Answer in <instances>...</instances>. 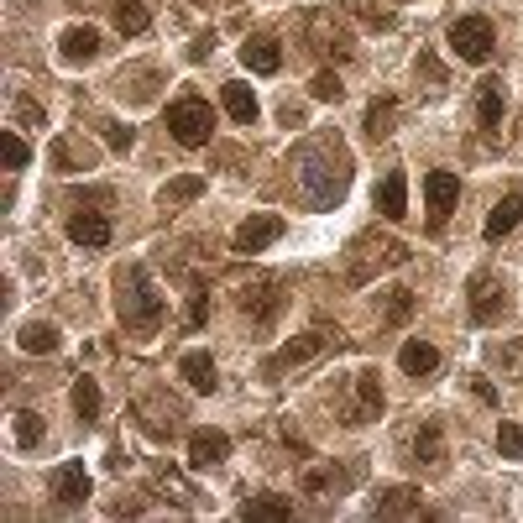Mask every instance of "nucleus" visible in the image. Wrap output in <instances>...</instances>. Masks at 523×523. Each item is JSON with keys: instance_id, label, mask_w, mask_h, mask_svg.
Returning a JSON list of instances; mask_svg holds the SVG:
<instances>
[{"instance_id": "obj_16", "label": "nucleus", "mask_w": 523, "mask_h": 523, "mask_svg": "<svg viewBox=\"0 0 523 523\" xmlns=\"http://www.w3.org/2000/svg\"><path fill=\"white\" fill-rule=\"evenodd\" d=\"M241 63L252 68V74H278L283 68V42L278 37H246L241 42Z\"/></svg>"}, {"instance_id": "obj_15", "label": "nucleus", "mask_w": 523, "mask_h": 523, "mask_svg": "<svg viewBox=\"0 0 523 523\" xmlns=\"http://www.w3.org/2000/svg\"><path fill=\"white\" fill-rule=\"evenodd\" d=\"M95 53H100V32L89 27V21H84V27H79V21H74V27H63V37H58V58L63 63H89Z\"/></svg>"}, {"instance_id": "obj_24", "label": "nucleus", "mask_w": 523, "mask_h": 523, "mask_svg": "<svg viewBox=\"0 0 523 523\" xmlns=\"http://www.w3.org/2000/svg\"><path fill=\"white\" fill-rule=\"evenodd\" d=\"M220 105H225V116H231V121H241V126H252V121L262 116L257 95H252V89H246L241 79H231V84L220 89Z\"/></svg>"}, {"instance_id": "obj_5", "label": "nucleus", "mask_w": 523, "mask_h": 523, "mask_svg": "<svg viewBox=\"0 0 523 523\" xmlns=\"http://www.w3.org/2000/svg\"><path fill=\"white\" fill-rule=\"evenodd\" d=\"M450 53H456L461 63H487L497 53V32H492V21L487 16H461V21H450Z\"/></svg>"}, {"instance_id": "obj_12", "label": "nucleus", "mask_w": 523, "mask_h": 523, "mask_svg": "<svg viewBox=\"0 0 523 523\" xmlns=\"http://www.w3.org/2000/svg\"><path fill=\"white\" fill-rule=\"evenodd\" d=\"M278 236H283V215H252V220H241V231H236V252L241 257H257Z\"/></svg>"}, {"instance_id": "obj_1", "label": "nucleus", "mask_w": 523, "mask_h": 523, "mask_svg": "<svg viewBox=\"0 0 523 523\" xmlns=\"http://www.w3.org/2000/svg\"><path fill=\"white\" fill-rule=\"evenodd\" d=\"M116 314H121V325L131 335H152V330H163V314H168V299H163V288L152 283V272L142 262H131L116 272Z\"/></svg>"}, {"instance_id": "obj_34", "label": "nucleus", "mask_w": 523, "mask_h": 523, "mask_svg": "<svg viewBox=\"0 0 523 523\" xmlns=\"http://www.w3.org/2000/svg\"><path fill=\"white\" fill-rule=\"evenodd\" d=\"M0 152H6V168H11V173H21V168L32 163V152H27V142H21L16 131H6V136H0Z\"/></svg>"}, {"instance_id": "obj_6", "label": "nucleus", "mask_w": 523, "mask_h": 523, "mask_svg": "<svg viewBox=\"0 0 523 523\" xmlns=\"http://www.w3.org/2000/svg\"><path fill=\"white\" fill-rule=\"evenodd\" d=\"M325 346H330V330H325V325H314V330L293 335L288 346H278V351H272V356L262 361V372H267V377H283L288 367H304V361H314V356H320Z\"/></svg>"}, {"instance_id": "obj_17", "label": "nucleus", "mask_w": 523, "mask_h": 523, "mask_svg": "<svg viewBox=\"0 0 523 523\" xmlns=\"http://www.w3.org/2000/svg\"><path fill=\"white\" fill-rule=\"evenodd\" d=\"M241 518L246 523H288L293 518V497H278V492H257L241 503Z\"/></svg>"}, {"instance_id": "obj_20", "label": "nucleus", "mask_w": 523, "mask_h": 523, "mask_svg": "<svg viewBox=\"0 0 523 523\" xmlns=\"http://www.w3.org/2000/svg\"><path fill=\"white\" fill-rule=\"evenodd\" d=\"M398 367L408 377H435L440 372V351L429 346V340H403V346H398Z\"/></svg>"}, {"instance_id": "obj_18", "label": "nucleus", "mask_w": 523, "mask_h": 523, "mask_svg": "<svg viewBox=\"0 0 523 523\" xmlns=\"http://www.w3.org/2000/svg\"><path fill=\"white\" fill-rule=\"evenodd\" d=\"M372 513L377 518H414V513H424L419 508V487H382L372 497Z\"/></svg>"}, {"instance_id": "obj_21", "label": "nucleus", "mask_w": 523, "mask_h": 523, "mask_svg": "<svg viewBox=\"0 0 523 523\" xmlns=\"http://www.w3.org/2000/svg\"><path fill=\"white\" fill-rule=\"evenodd\" d=\"M377 210H382V220H403L408 215V178H403V168H393L377 184Z\"/></svg>"}, {"instance_id": "obj_29", "label": "nucleus", "mask_w": 523, "mask_h": 523, "mask_svg": "<svg viewBox=\"0 0 523 523\" xmlns=\"http://www.w3.org/2000/svg\"><path fill=\"white\" fill-rule=\"evenodd\" d=\"M147 27H152V11L142 6V0H121V6H116V32L136 37V32H147Z\"/></svg>"}, {"instance_id": "obj_19", "label": "nucleus", "mask_w": 523, "mask_h": 523, "mask_svg": "<svg viewBox=\"0 0 523 523\" xmlns=\"http://www.w3.org/2000/svg\"><path fill=\"white\" fill-rule=\"evenodd\" d=\"M382 382H377V372H356V408L346 414V424H367L372 414H382Z\"/></svg>"}, {"instance_id": "obj_10", "label": "nucleus", "mask_w": 523, "mask_h": 523, "mask_svg": "<svg viewBox=\"0 0 523 523\" xmlns=\"http://www.w3.org/2000/svg\"><path fill=\"white\" fill-rule=\"evenodd\" d=\"M68 241L84 246V252H105V246H110V215L74 210V215H68Z\"/></svg>"}, {"instance_id": "obj_7", "label": "nucleus", "mask_w": 523, "mask_h": 523, "mask_svg": "<svg viewBox=\"0 0 523 523\" xmlns=\"http://www.w3.org/2000/svg\"><path fill=\"white\" fill-rule=\"evenodd\" d=\"M424 204H429V231H440V225L456 215V204H461V178L456 173H424Z\"/></svg>"}, {"instance_id": "obj_13", "label": "nucleus", "mask_w": 523, "mask_h": 523, "mask_svg": "<svg viewBox=\"0 0 523 523\" xmlns=\"http://www.w3.org/2000/svg\"><path fill=\"white\" fill-rule=\"evenodd\" d=\"M225 456H231V435H225V429H194L189 435V466L194 471H210Z\"/></svg>"}, {"instance_id": "obj_33", "label": "nucleus", "mask_w": 523, "mask_h": 523, "mask_svg": "<svg viewBox=\"0 0 523 523\" xmlns=\"http://www.w3.org/2000/svg\"><path fill=\"white\" fill-rule=\"evenodd\" d=\"M309 95L330 105V100H340V95H346V84L335 79V68H320V74H314V84H309Z\"/></svg>"}, {"instance_id": "obj_35", "label": "nucleus", "mask_w": 523, "mask_h": 523, "mask_svg": "<svg viewBox=\"0 0 523 523\" xmlns=\"http://www.w3.org/2000/svg\"><path fill=\"white\" fill-rule=\"evenodd\" d=\"M497 450H503L508 461H523V429L518 424H497Z\"/></svg>"}, {"instance_id": "obj_22", "label": "nucleus", "mask_w": 523, "mask_h": 523, "mask_svg": "<svg viewBox=\"0 0 523 523\" xmlns=\"http://www.w3.org/2000/svg\"><path fill=\"white\" fill-rule=\"evenodd\" d=\"M518 220H523V184H518L503 204H492V215H487V225H482V236H487V241H503Z\"/></svg>"}, {"instance_id": "obj_27", "label": "nucleus", "mask_w": 523, "mask_h": 523, "mask_svg": "<svg viewBox=\"0 0 523 523\" xmlns=\"http://www.w3.org/2000/svg\"><path fill=\"white\" fill-rule=\"evenodd\" d=\"M393 116H398V100H393V95H377V100L367 105V126H361V131H367L372 142H382V136L393 131Z\"/></svg>"}, {"instance_id": "obj_3", "label": "nucleus", "mask_w": 523, "mask_h": 523, "mask_svg": "<svg viewBox=\"0 0 523 523\" xmlns=\"http://www.w3.org/2000/svg\"><path fill=\"white\" fill-rule=\"evenodd\" d=\"M168 131H173L178 147H204V142L215 136V110H210V100L178 95V100L168 105Z\"/></svg>"}, {"instance_id": "obj_2", "label": "nucleus", "mask_w": 523, "mask_h": 523, "mask_svg": "<svg viewBox=\"0 0 523 523\" xmlns=\"http://www.w3.org/2000/svg\"><path fill=\"white\" fill-rule=\"evenodd\" d=\"M299 184H304L309 210H335L340 194H346V184H351L346 152H340L335 142H309L299 152Z\"/></svg>"}, {"instance_id": "obj_4", "label": "nucleus", "mask_w": 523, "mask_h": 523, "mask_svg": "<svg viewBox=\"0 0 523 523\" xmlns=\"http://www.w3.org/2000/svg\"><path fill=\"white\" fill-rule=\"evenodd\" d=\"M408 262V246L403 241H393V236H361L356 246H351V283H372L377 272H388V267H403Z\"/></svg>"}, {"instance_id": "obj_9", "label": "nucleus", "mask_w": 523, "mask_h": 523, "mask_svg": "<svg viewBox=\"0 0 523 523\" xmlns=\"http://www.w3.org/2000/svg\"><path fill=\"white\" fill-rule=\"evenodd\" d=\"M283 299H288V293H283L278 278H257V283H241V288H236V304L252 314V320H262V325L283 309Z\"/></svg>"}, {"instance_id": "obj_23", "label": "nucleus", "mask_w": 523, "mask_h": 523, "mask_svg": "<svg viewBox=\"0 0 523 523\" xmlns=\"http://www.w3.org/2000/svg\"><path fill=\"white\" fill-rule=\"evenodd\" d=\"M178 372H184V382L194 393H215L220 388V372H215V356L210 351H189L184 361H178Z\"/></svg>"}, {"instance_id": "obj_11", "label": "nucleus", "mask_w": 523, "mask_h": 523, "mask_svg": "<svg viewBox=\"0 0 523 523\" xmlns=\"http://www.w3.org/2000/svg\"><path fill=\"white\" fill-rule=\"evenodd\" d=\"M48 492H53L58 508H84V497H89V471H84V461L58 466L53 482H48Z\"/></svg>"}, {"instance_id": "obj_28", "label": "nucleus", "mask_w": 523, "mask_h": 523, "mask_svg": "<svg viewBox=\"0 0 523 523\" xmlns=\"http://www.w3.org/2000/svg\"><path fill=\"white\" fill-rule=\"evenodd\" d=\"M16 340H21V351H32V356H53V351L63 346V335H58L53 325H27Z\"/></svg>"}, {"instance_id": "obj_31", "label": "nucleus", "mask_w": 523, "mask_h": 523, "mask_svg": "<svg viewBox=\"0 0 523 523\" xmlns=\"http://www.w3.org/2000/svg\"><path fill=\"white\" fill-rule=\"evenodd\" d=\"M408 314H414V293H408V288H388V330H403Z\"/></svg>"}, {"instance_id": "obj_38", "label": "nucleus", "mask_w": 523, "mask_h": 523, "mask_svg": "<svg viewBox=\"0 0 523 523\" xmlns=\"http://www.w3.org/2000/svg\"><path fill=\"white\" fill-rule=\"evenodd\" d=\"M16 121H27V126H42V105L32 95H16Z\"/></svg>"}, {"instance_id": "obj_8", "label": "nucleus", "mask_w": 523, "mask_h": 523, "mask_svg": "<svg viewBox=\"0 0 523 523\" xmlns=\"http://www.w3.org/2000/svg\"><path fill=\"white\" fill-rule=\"evenodd\" d=\"M466 299H471V320H476V325H497V320L508 314V293L497 288L492 272H476L471 288H466Z\"/></svg>"}, {"instance_id": "obj_30", "label": "nucleus", "mask_w": 523, "mask_h": 523, "mask_svg": "<svg viewBox=\"0 0 523 523\" xmlns=\"http://www.w3.org/2000/svg\"><path fill=\"white\" fill-rule=\"evenodd\" d=\"M11 435H16V445H21V450H37V445H42V419L32 414V408H16Z\"/></svg>"}, {"instance_id": "obj_26", "label": "nucleus", "mask_w": 523, "mask_h": 523, "mask_svg": "<svg viewBox=\"0 0 523 523\" xmlns=\"http://www.w3.org/2000/svg\"><path fill=\"white\" fill-rule=\"evenodd\" d=\"M74 414H79V424H95L100 419V382L89 372H79V382H74Z\"/></svg>"}, {"instance_id": "obj_14", "label": "nucleus", "mask_w": 523, "mask_h": 523, "mask_svg": "<svg viewBox=\"0 0 523 523\" xmlns=\"http://www.w3.org/2000/svg\"><path fill=\"white\" fill-rule=\"evenodd\" d=\"M408 461L424 466V471H440V466H445V429H440V419H424V424H419L414 456H408Z\"/></svg>"}, {"instance_id": "obj_32", "label": "nucleus", "mask_w": 523, "mask_h": 523, "mask_svg": "<svg viewBox=\"0 0 523 523\" xmlns=\"http://www.w3.org/2000/svg\"><path fill=\"white\" fill-rule=\"evenodd\" d=\"M204 194V178H173V184L163 189V204L173 210V204H189V199H199Z\"/></svg>"}, {"instance_id": "obj_39", "label": "nucleus", "mask_w": 523, "mask_h": 523, "mask_svg": "<svg viewBox=\"0 0 523 523\" xmlns=\"http://www.w3.org/2000/svg\"><path fill=\"white\" fill-rule=\"evenodd\" d=\"M471 393H476V398H482L487 408H497V388H492V382H487V377H471Z\"/></svg>"}, {"instance_id": "obj_36", "label": "nucleus", "mask_w": 523, "mask_h": 523, "mask_svg": "<svg viewBox=\"0 0 523 523\" xmlns=\"http://www.w3.org/2000/svg\"><path fill=\"white\" fill-rule=\"evenodd\" d=\"M204 314H210V288L194 283V293H189V330H199V325H204Z\"/></svg>"}, {"instance_id": "obj_40", "label": "nucleus", "mask_w": 523, "mask_h": 523, "mask_svg": "<svg viewBox=\"0 0 523 523\" xmlns=\"http://www.w3.org/2000/svg\"><path fill=\"white\" fill-rule=\"evenodd\" d=\"M194 6H204V0H194Z\"/></svg>"}, {"instance_id": "obj_25", "label": "nucleus", "mask_w": 523, "mask_h": 523, "mask_svg": "<svg viewBox=\"0 0 523 523\" xmlns=\"http://www.w3.org/2000/svg\"><path fill=\"white\" fill-rule=\"evenodd\" d=\"M476 121H482L487 136H497V126H503V79H482V89H476Z\"/></svg>"}, {"instance_id": "obj_37", "label": "nucleus", "mask_w": 523, "mask_h": 523, "mask_svg": "<svg viewBox=\"0 0 523 523\" xmlns=\"http://www.w3.org/2000/svg\"><path fill=\"white\" fill-rule=\"evenodd\" d=\"M100 136H105V142L116 147V152H126V147L136 142V131H131V126H121V121H100Z\"/></svg>"}]
</instances>
